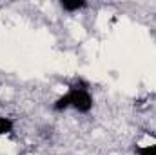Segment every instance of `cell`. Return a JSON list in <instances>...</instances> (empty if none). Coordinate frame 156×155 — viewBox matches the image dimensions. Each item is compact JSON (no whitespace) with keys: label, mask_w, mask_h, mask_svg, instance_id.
Returning <instances> with one entry per match:
<instances>
[{"label":"cell","mask_w":156,"mask_h":155,"mask_svg":"<svg viewBox=\"0 0 156 155\" xmlns=\"http://www.w3.org/2000/svg\"><path fill=\"white\" fill-rule=\"evenodd\" d=\"M67 93H69V99H71V108L75 112L85 115V113H89L93 110L94 99H93V95H91L89 89H82V88H76V86L69 84Z\"/></svg>","instance_id":"obj_1"},{"label":"cell","mask_w":156,"mask_h":155,"mask_svg":"<svg viewBox=\"0 0 156 155\" xmlns=\"http://www.w3.org/2000/svg\"><path fill=\"white\" fill-rule=\"evenodd\" d=\"M60 7L66 13H78V11H82V9L87 7V2L85 0H62Z\"/></svg>","instance_id":"obj_2"},{"label":"cell","mask_w":156,"mask_h":155,"mask_svg":"<svg viewBox=\"0 0 156 155\" xmlns=\"http://www.w3.org/2000/svg\"><path fill=\"white\" fill-rule=\"evenodd\" d=\"M71 108V99H69V93L66 91L64 95H60L55 102H53V110L55 112H58V113H62V112H66V110H69Z\"/></svg>","instance_id":"obj_3"},{"label":"cell","mask_w":156,"mask_h":155,"mask_svg":"<svg viewBox=\"0 0 156 155\" xmlns=\"http://www.w3.org/2000/svg\"><path fill=\"white\" fill-rule=\"evenodd\" d=\"M13 130H15V120L11 117L0 115V137L13 133Z\"/></svg>","instance_id":"obj_4"},{"label":"cell","mask_w":156,"mask_h":155,"mask_svg":"<svg viewBox=\"0 0 156 155\" xmlns=\"http://www.w3.org/2000/svg\"><path fill=\"white\" fill-rule=\"evenodd\" d=\"M136 155H156V144H138L134 146Z\"/></svg>","instance_id":"obj_5"}]
</instances>
